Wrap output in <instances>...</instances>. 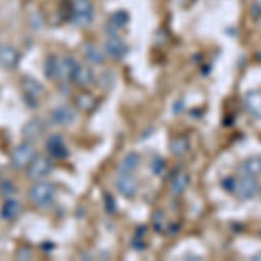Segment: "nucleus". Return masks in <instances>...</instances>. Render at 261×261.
<instances>
[{
    "label": "nucleus",
    "mask_w": 261,
    "mask_h": 261,
    "mask_svg": "<svg viewBox=\"0 0 261 261\" xmlns=\"http://www.w3.org/2000/svg\"><path fill=\"white\" fill-rule=\"evenodd\" d=\"M223 185H225L226 190L235 193V197H239V199H242V200L252 199L259 190L258 183H256V178H251V176H246V174H241L239 178L225 179Z\"/></svg>",
    "instance_id": "1"
},
{
    "label": "nucleus",
    "mask_w": 261,
    "mask_h": 261,
    "mask_svg": "<svg viewBox=\"0 0 261 261\" xmlns=\"http://www.w3.org/2000/svg\"><path fill=\"white\" fill-rule=\"evenodd\" d=\"M70 19L75 27H89L94 19V6L91 0H73Z\"/></svg>",
    "instance_id": "2"
},
{
    "label": "nucleus",
    "mask_w": 261,
    "mask_h": 261,
    "mask_svg": "<svg viewBox=\"0 0 261 261\" xmlns=\"http://www.w3.org/2000/svg\"><path fill=\"white\" fill-rule=\"evenodd\" d=\"M30 200L37 207H45L54 200V187L47 181H37L30 188Z\"/></svg>",
    "instance_id": "3"
},
{
    "label": "nucleus",
    "mask_w": 261,
    "mask_h": 261,
    "mask_svg": "<svg viewBox=\"0 0 261 261\" xmlns=\"http://www.w3.org/2000/svg\"><path fill=\"white\" fill-rule=\"evenodd\" d=\"M33 157H35V148H33V145L30 141H24L12 150L11 164L16 169H23V167H27L28 164L32 162Z\"/></svg>",
    "instance_id": "4"
},
{
    "label": "nucleus",
    "mask_w": 261,
    "mask_h": 261,
    "mask_svg": "<svg viewBox=\"0 0 261 261\" xmlns=\"http://www.w3.org/2000/svg\"><path fill=\"white\" fill-rule=\"evenodd\" d=\"M21 89H23V99L30 105V108H35L39 98L44 94V86L32 77H23L21 79Z\"/></svg>",
    "instance_id": "5"
},
{
    "label": "nucleus",
    "mask_w": 261,
    "mask_h": 261,
    "mask_svg": "<svg viewBox=\"0 0 261 261\" xmlns=\"http://www.w3.org/2000/svg\"><path fill=\"white\" fill-rule=\"evenodd\" d=\"M50 171H53V162H50V159L44 157V155H35V157L32 159V162L27 166L28 178L37 179V181L45 178Z\"/></svg>",
    "instance_id": "6"
},
{
    "label": "nucleus",
    "mask_w": 261,
    "mask_h": 261,
    "mask_svg": "<svg viewBox=\"0 0 261 261\" xmlns=\"http://www.w3.org/2000/svg\"><path fill=\"white\" fill-rule=\"evenodd\" d=\"M49 120L54 125H70L77 120V112L70 105H58L54 110H50Z\"/></svg>",
    "instance_id": "7"
},
{
    "label": "nucleus",
    "mask_w": 261,
    "mask_h": 261,
    "mask_svg": "<svg viewBox=\"0 0 261 261\" xmlns=\"http://www.w3.org/2000/svg\"><path fill=\"white\" fill-rule=\"evenodd\" d=\"M127 44L119 35H110L105 40V53L110 58H113V60H124L127 56Z\"/></svg>",
    "instance_id": "8"
},
{
    "label": "nucleus",
    "mask_w": 261,
    "mask_h": 261,
    "mask_svg": "<svg viewBox=\"0 0 261 261\" xmlns=\"http://www.w3.org/2000/svg\"><path fill=\"white\" fill-rule=\"evenodd\" d=\"M19 65V53L16 47H12L9 44L0 45V66H4L6 70H14Z\"/></svg>",
    "instance_id": "9"
},
{
    "label": "nucleus",
    "mask_w": 261,
    "mask_h": 261,
    "mask_svg": "<svg viewBox=\"0 0 261 261\" xmlns=\"http://www.w3.org/2000/svg\"><path fill=\"white\" fill-rule=\"evenodd\" d=\"M115 188L119 190L120 195L130 199V197H134V193L138 190V183L129 172H120V176L115 179Z\"/></svg>",
    "instance_id": "10"
},
{
    "label": "nucleus",
    "mask_w": 261,
    "mask_h": 261,
    "mask_svg": "<svg viewBox=\"0 0 261 261\" xmlns=\"http://www.w3.org/2000/svg\"><path fill=\"white\" fill-rule=\"evenodd\" d=\"M44 133H45V122L42 119H37V117H33V119H30L23 125V138L27 141L39 140Z\"/></svg>",
    "instance_id": "11"
},
{
    "label": "nucleus",
    "mask_w": 261,
    "mask_h": 261,
    "mask_svg": "<svg viewBox=\"0 0 261 261\" xmlns=\"http://www.w3.org/2000/svg\"><path fill=\"white\" fill-rule=\"evenodd\" d=\"M70 81H73V84H77L79 87H89L94 82V75H92V70L87 65L77 63Z\"/></svg>",
    "instance_id": "12"
},
{
    "label": "nucleus",
    "mask_w": 261,
    "mask_h": 261,
    "mask_svg": "<svg viewBox=\"0 0 261 261\" xmlns=\"http://www.w3.org/2000/svg\"><path fill=\"white\" fill-rule=\"evenodd\" d=\"M244 105H246V110L251 113L256 119H261V91L252 89L246 92L244 96Z\"/></svg>",
    "instance_id": "13"
},
{
    "label": "nucleus",
    "mask_w": 261,
    "mask_h": 261,
    "mask_svg": "<svg viewBox=\"0 0 261 261\" xmlns=\"http://www.w3.org/2000/svg\"><path fill=\"white\" fill-rule=\"evenodd\" d=\"M47 151L50 153V157L54 159H63L68 155V150H66V145L65 141H63V138L60 134H53V136L47 140Z\"/></svg>",
    "instance_id": "14"
},
{
    "label": "nucleus",
    "mask_w": 261,
    "mask_h": 261,
    "mask_svg": "<svg viewBox=\"0 0 261 261\" xmlns=\"http://www.w3.org/2000/svg\"><path fill=\"white\" fill-rule=\"evenodd\" d=\"M45 77L50 81H61V58L56 54H49L45 60Z\"/></svg>",
    "instance_id": "15"
},
{
    "label": "nucleus",
    "mask_w": 261,
    "mask_h": 261,
    "mask_svg": "<svg viewBox=\"0 0 261 261\" xmlns=\"http://www.w3.org/2000/svg\"><path fill=\"white\" fill-rule=\"evenodd\" d=\"M239 171H241V174L251 176V178H258V176H261V157L246 159V161L241 164Z\"/></svg>",
    "instance_id": "16"
},
{
    "label": "nucleus",
    "mask_w": 261,
    "mask_h": 261,
    "mask_svg": "<svg viewBox=\"0 0 261 261\" xmlns=\"http://www.w3.org/2000/svg\"><path fill=\"white\" fill-rule=\"evenodd\" d=\"M82 50H84L86 60L92 63V65H103L105 63V53L98 47V45L91 44V42H86V44L82 45Z\"/></svg>",
    "instance_id": "17"
},
{
    "label": "nucleus",
    "mask_w": 261,
    "mask_h": 261,
    "mask_svg": "<svg viewBox=\"0 0 261 261\" xmlns=\"http://www.w3.org/2000/svg\"><path fill=\"white\" fill-rule=\"evenodd\" d=\"M21 213V204L14 199H7L6 204L2 205V218L4 220H16Z\"/></svg>",
    "instance_id": "18"
},
{
    "label": "nucleus",
    "mask_w": 261,
    "mask_h": 261,
    "mask_svg": "<svg viewBox=\"0 0 261 261\" xmlns=\"http://www.w3.org/2000/svg\"><path fill=\"white\" fill-rule=\"evenodd\" d=\"M187 187H188V176L185 174V172H179V174H176L174 178L171 179L169 190L172 195H179V193H183L187 190Z\"/></svg>",
    "instance_id": "19"
},
{
    "label": "nucleus",
    "mask_w": 261,
    "mask_h": 261,
    "mask_svg": "<svg viewBox=\"0 0 261 261\" xmlns=\"http://www.w3.org/2000/svg\"><path fill=\"white\" fill-rule=\"evenodd\" d=\"M140 166V157H138L136 153H129L125 155L124 159H122V162L119 164V171L120 172H133L136 167Z\"/></svg>",
    "instance_id": "20"
},
{
    "label": "nucleus",
    "mask_w": 261,
    "mask_h": 261,
    "mask_svg": "<svg viewBox=\"0 0 261 261\" xmlns=\"http://www.w3.org/2000/svg\"><path fill=\"white\" fill-rule=\"evenodd\" d=\"M187 150H188V140H187V138L179 136V138H174V140H172L171 151L174 155H183V153H187Z\"/></svg>",
    "instance_id": "21"
},
{
    "label": "nucleus",
    "mask_w": 261,
    "mask_h": 261,
    "mask_svg": "<svg viewBox=\"0 0 261 261\" xmlns=\"http://www.w3.org/2000/svg\"><path fill=\"white\" fill-rule=\"evenodd\" d=\"M127 23V14L125 12H115V14H112V18H110V27L112 28H122L124 24Z\"/></svg>",
    "instance_id": "22"
},
{
    "label": "nucleus",
    "mask_w": 261,
    "mask_h": 261,
    "mask_svg": "<svg viewBox=\"0 0 261 261\" xmlns=\"http://www.w3.org/2000/svg\"><path fill=\"white\" fill-rule=\"evenodd\" d=\"M0 188H2L4 195H12V193H14V185L7 183V181H4V183L0 185Z\"/></svg>",
    "instance_id": "23"
},
{
    "label": "nucleus",
    "mask_w": 261,
    "mask_h": 261,
    "mask_svg": "<svg viewBox=\"0 0 261 261\" xmlns=\"http://www.w3.org/2000/svg\"><path fill=\"white\" fill-rule=\"evenodd\" d=\"M254 259H261V252H259V254H256V256H254Z\"/></svg>",
    "instance_id": "24"
},
{
    "label": "nucleus",
    "mask_w": 261,
    "mask_h": 261,
    "mask_svg": "<svg viewBox=\"0 0 261 261\" xmlns=\"http://www.w3.org/2000/svg\"><path fill=\"white\" fill-rule=\"evenodd\" d=\"M259 235H261V230H259Z\"/></svg>",
    "instance_id": "25"
}]
</instances>
